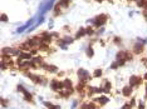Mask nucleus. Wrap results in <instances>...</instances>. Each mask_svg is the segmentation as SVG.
Instances as JSON below:
<instances>
[{
	"label": "nucleus",
	"mask_w": 147,
	"mask_h": 109,
	"mask_svg": "<svg viewBox=\"0 0 147 109\" xmlns=\"http://www.w3.org/2000/svg\"><path fill=\"white\" fill-rule=\"evenodd\" d=\"M107 15H104V14H102V15H98L97 18H94L93 20H91V23L92 24H94V26H97V28H99V26H103L106 23H107Z\"/></svg>",
	"instance_id": "f257e3e1"
},
{
	"label": "nucleus",
	"mask_w": 147,
	"mask_h": 109,
	"mask_svg": "<svg viewBox=\"0 0 147 109\" xmlns=\"http://www.w3.org/2000/svg\"><path fill=\"white\" fill-rule=\"evenodd\" d=\"M78 78H79V82L87 83V80L89 79V73L84 69H79L78 70Z\"/></svg>",
	"instance_id": "f03ea898"
},
{
	"label": "nucleus",
	"mask_w": 147,
	"mask_h": 109,
	"mask_svg": "<svg viewBox=\"0 0 147 109\" xmlns=\"http://www.w3.org/2000/svg\"><path fill=\"white\" fill-rule=\"evenodd\" d=\"M50 88H52L53 90H55V92H59V90H62V89L64 88V84H63V82L52 80V82H50Z\"/></svg>",
	"instance_id": "7ed1b4c3"
},
{
	"label": "nucleus",
	"mask_w": 147,
	"mask_h": 109,
	"mask_svg": "<svg viewBox=\"0 0 147 109\" xmlns=\"http://www.w3.org/2000/svg\"><path fill=\"white\" fill-rule=\"evenodd\" d=\"M29 43H30L32 46H37V48H40V46L43 45V40H42V38H39V36H34V38L29 39Z\"/></svg>",
	"instance_id": "20e7f679"
},
{
	"label": "nucleus",
	"mask_w": 147,
	"mask_h": 109,
	"mask_svg": "<svg viewBox=\"0 0 147 109\" xmlns=\"http://www.w3.org/2000/svg\"><path fill=\"white\" fill-rule=\"evenodd\" d=\"M141 83H142V79H141L139 76H137V75H132V76L129 78V85H131V86L141 85Z\"/></svg>",
	"instance_id": "39448f33"
},
{
	"label": "nucleus",
	"mask_w": 147,
	"mask_h": 109,
	"mask_svg": "<svg viewBox=\"0 0 147 109\" xmlns=\"http://www.w3.org/2000/svg\"><path fill=\"white\" fill-rule=\"evenodd\" d=\"M25 76L30 78V79L33 80V83H35V84L42 83V79L39 78V75H35V74H32V73H27V74H25Z\"/></svg>",
	"instance_id": "423d86ee"
},
{
	"label": "nucleus",
	"mask_w": 147,
	"mask_h": 109,
	"mask_svg": "<svg viewBox=\"0 0 147 109\" xmlns=\"http://www.w3.org/2000/svg\"><path fill=\"white\" fill-rule=\"evenodd\" d=\"M143 52V45H142V43H137V44H134L133 45V53L134 54H141Z\"/></svg>",
	"instance_id": "0eeeda50"
},
{
	"label": "nucleus",
	"mask_w": 147,
	"mask_h": 109,
	"mask_svg": "<svg viewBox=\"0 0 147 109\" xmlns=\"http://www.w3.org/2000/svg\"><path fill=\"white\" fill-rule=\"evenodd\" d=\"M40 38H42V40H43V44L50 43V40H52V35H50V34H48V33H43Z\"/></svg>",
	"instance_id": "6e6552de"
},
{
	"label": "nucleus",
	"mask_w": 147,
	"mask_h": 109,
	"mask_svg": "<svg viewBox=\"0 0 147 109\" xmlns=\"http://www.w3.org/2000/svg\"><path fill=\"white\" fill-rule=\"evenodd\" d=\"M122 94H123V96H129V95L132 94V86H131V85L124 86V88L122 89Z\"/></svg>",
	"instance_id": "1a4fd4ad"
},
{
	"label": "nucleus",
	"mask_w": 147,
	"mask_h": 109,
	"mask_svg": "<svg viewBox=\"0 0 147 109\" xmlns=\"http://www.w3.org/2000/svg\"><path fill=\"white\" fill-rule=\"evenodd\" d=\"M33 23H34V19H30V20H29V22H28V23H27L25 25H23L22 28H19V29H18V33H23V32H24V30H25L27 28H29V26H30V25L33 24Z\"/></svg>",
	"instance_id": "9d476101"
},
{
	"label": "nucleus",
	"mask_w": 147,
	"mask_h": 109,
	"mask_svg": "<svg viewBox=\"0 0 147 109\" xmlns=\"http://www.w3.org/2000/svg\"><path fill=\"white\" fill-rule=\"evenodd\" d=\"M108 100H109V99H108V98H106V96H101V98H97V99H96V102H98L101 105L107 104V103H108Z\"/></svg>",
	"instance_id": "9b49d317"
},
{
	"label": "nucleus",
	"mask_w": 147,
	"mask_h": 109,
	"mask_svg": "<svg viewBox=\"0 0 147 109\" xmlns=\"http://www.w3.org/2000/svg\"><path fill=\"white\" fill-rule=\"evenodd\" d=\"M84 35H86V29L81 28V29L77 32V34H76V39H79V38H82V36H84Z\"/></svg>",
	"instance_id": "f8f14e48"
},
{
	"label": "nucleus",
	"mask_w": 147,
	"mask_h": 109,
	"mask_svg": "<svg viewBox=\"0 0 147 109\" xmlns=\"http://www.w3.org/2000/svg\"><path fill=\"white\" fill-rule=\"evenodd\" d=\"M57 4L59 6H62V8H67L69 5V0H60V2H58Z\"/></svg>",
	"instance_id": "ddd939ff"
},
{
	"label": "nucleus",
	"mask_w": 147,
	"mask_h": 109,
	"mask_svg": "<svg viewBox=\"0 0 147 109\" xmlns=\"http://www.w3.org/2000/svg\"><path fill=\"white\" fill-rule=\"evenodd\" d=\"M30 48H32V45H30V43L28 42V43H24V44H22L19 49H20V50H29Z\"/></svg>",
	"instance_id": "4468645a"
},
{
	"label": "nucleus",
	"mask_w": 147,
	"mask_h": 109,
	"mask_svg": "<svg viewBox=\"0 0 147 109\" xmlns=\"http://www.w3.org/2000/svg\"><path fill=\"white\" fill-rule=\"evenodd\" d=\"M45 70H48L49 73H57L58 72V68L54 66V65H47V69Z\"/></svg>",
	"instance_id": "2eb2a0df"
},
{
	"label": "nucleus",
	"mask_w": 147,
	"mask_h": 109,
	"mask_svg": "<svg viewBox=\"0 0 147 109\" xmlns=\"http://www.w3.org/2000/svg\"><path fill=\"white\" fill-rule=\"evenodd\" d=\"M103 85H104L103 92H104V93H109V90H111V83H109V82H104Z\"/></svg>",
	"instance_id": "dca6fc26"
},
{
	"label": "nucleus",
	"mask_w": 147,
	"mask_h": 109,
	"mask_svg": "<svg viewBox=\"0 0 147 109\" xmlns=\"http://www.w3.org/2000/svg\"><path fill=\"white\" fill-rule=\"evenodd\" d=\"M147 0H137V6L138 8H146Z\"/></svg>",
	"instance_id": "f3484780"
},
{
	"label": "nucleus",
	"mask_w": 147,
	"mask_h": 109,
	"mask_svg": "<svg viewBox=\"0 0 147 109\" xmlns=\"http://www.w3.org/2000/svg\"><path fill=\"white\" fill-rule=\"evenodd\" d=\"M63 84H64V88H65V89H72V82H70L69 79H65V80L63 82Z\"/></svg>",
	"instance_id": "a211bd4d"
},
{
	"label": "nucleus",
	"mask_w": 147,
	"mask_h": 109,
	"mask_svg": "<svg viewBox=\"0 0 147 109\" xmlns=\"http://www.w3.org/2000/svg\"><path fill=\"white\" fill-rule=\"evenodd\" d=\"M30 58H32L30 53H22L19 55V59H30Z\"/></svg>",
	"instance_id": "6ab92c4d"
},
{
	"label": "nucleus",
	"mask_w": 147,
	"mask_h": 109,
	"mask_svg": "<svg viewBox=\"0 0 147 109\" xmlns=\"http://www.w3.org/2000/svg\"><path fill=\"white\" fill-rule=\"evenodd\" d=\"M93 54H94L93 48H92V46H88V49H87V55H88L89 58H92V56H93Z\"/></svg>",
	"instance_id": "aec40b11"
},
{
	"label": "nucleus",
	"mask_w": 147,
	"mask_h": 109,
	"mask_svg": "<svg viewBox=\"0 0 147 109\" xmlns=\"http://www.w3.org/2000/svg\"><path fill=\"white\" fill-rule=\"evenodd\" d=\"M24 99H25V100H29V102H30V100L33 99V96H32V94H30V93L25 92V93H24Z\"/></svg>",
	"instance_id": "412c9836"
},
{
	"label": "nucleus",
	"mask_w": 147,
	"mask_h": 109,
	"mask_svg": "<svg viewBox=\"0 0 147 109\" xmlns=\"http://www.w3.org/2000/svg\"><path fill=\"white\" fill-rule=\"evenodd\" d=\"M63 40H64V43H65L67 45H68V44H72V43H73V39H72V38H69V36H65V38H64Z\"/></svg>",
	"instance_id": "4be33fe9"
},
{
	"label": "nucleus",
	"mask_w": 147,
	"mask_h": 109,
	"mask_svg": "<svg viewBox=\"0 0 147 109\" xmlns=\"http://www.w3.org/2000/svg\"><path fill=\"white\" fill-rule=\"evenodd\" d=\"M96 78H99V76H102V70L101 69H97V70H94V74H93Z\"/></svg>",
	"instance_id": "5701e85b"
},
{
	"label": "nucleus",
	"mask_w": 147,
	"mask_h": 109,
	"mask_svg": "<svg viewBox=\"0 0 147 109\" xmlns=\"http://www.w3.org/2000/svg\"><path fill=\"white\" fill-rule=\"evenodd\" d=\"M43 104H44L47 108H49V109H54V106H55V105H53V104H52V103H49V102H44Z\"/></svg>",
	"instance_id": "b1692460"
},
{
	"label": "nucleus",
	"mask_w": 147,
	"mask_h": 109,
	"mask_svg": "<svg viewBox=\"0 0 147 109\" xmlns=\"http://www.w3.org/2000/svg\"><path fill=\"white\" fill-rule=\"evenodd\" d=\"M92 34H93V29H91V28H87V29H86V35H89V36H91Z\"/></svg>",
	"instance_id": "393cba45"
},
{
	"label": "nucleus",
	"mask_w": 147,
	"mask_h": 109,
	"mask_svg": "<svg viewBox=\"0 0 147 109\" xmlns=\"http://www.w3.org/2000/svg\"><path fill=\"white\" fill-rule=\"evenodd\" d=\"M138 109H144V103L142 100H139V103H138Z\"/></svg>",
	"instance_id": "a878e982"
},
{
	"label": "nucleus",
	"mask_w": 147,
	"mask_h": 109,
	"mask_svg": "<svg viewBox=\"0 0 147 109\" xmlns=\"http://www.w3.org/2000/svg\"><path fill=\"white\" fill-rule=\"evenodd\" d=\"M2 22H3V23L8 22V18H7V15H5V14H3V15H2Z\"/></svg>",
	"instance_id": "bb28decb"
},
{
	"label": "nucleus",
	"mask_w": 147,
	"mask_h": 109,
	"mask_svg": "<svg viewBox=\"0 0 147 109\" xmlns=\"http://www.w3.org/2000/svg\"><path fill=\"white\" fill-rule=\"evenodd\" d=\"M18 90H19V92H22V93H25V89H24L22 85H18Z\"/></svg>",
	"instance_id": "cd10ccee"
},
{
	"label": "nucleus",
	"mask_w": 147,
	"mask_h": 109,
	"mask_svg": "<svg viewBox=\"0 0 147 109\" xmlns=\"http://www.w3.org/2000/svg\"><path fill=\"white\" fill-rule=\"evenodd\" d=\"M132 106H131V104H124V106L122 108V109H131Z\"/></svg>",
	"instance_id": "c85d7f7f"
},
{
	"label": "nucleus",
	"mask_w": 147,
	"mask_h": 109,
	"mask_svg": "<svg viewBox=\"0 0 147 109\" xmlns=\"http://www.w3.org/2000/svg\"><path fill=\"white\" fill-rule=\"evenodd\" d=\"M117 66H118V63H113V64L111 65V68H112V69H116Z\"/></svg>",
	"instance_id": "c756f323"
},
{
	"label": "nucleus",
	"mask_w": 147,
	"mask_h": 109,
	"mask_svg": "<svg viewBox=\"0 0 147 109\" xmlns=\"http://www.w3.org/2000/svg\"><path fill=\"white\" fill-rule=\"evenodd\" d=\"M88 109H96V105L94 104H88Z\"/></svg>",
	"instance_id": "7c9ffc66"
},
{
	"label": "nucleus",
	"mask_w": 147,
	"mask_h": 109,
	"mask_svg": "<svg viewBox=\"0 0 147 109\" xmlns=\"http://www.w3.org/2000/svg\"><path fill=\"white\" fill-rule=\"evenodd\" d=\"M136 105V99H132L131 100V106H134Z\"/></svg>",
	"instance_id": "2f4dec72"
},
{
	"label": "nucleus",
	"mask_w": 147,
	"mask_h": 109,
	"mask_svg": "<svg viewBox=\"0 0 147 109\" xmlns=\"http://www.w3.org/2000/svg\"><path fill=\"white\" fill-rule=\"evenodd\" d=\"M77 104H78V102H77V100H76V102H74V103H73V105H72V109H74V108H76V106H77Z\"/></svg>",
	"instance_id": "473e14b6"
},
{
	"label": "nucleus",
	"mask_w": 147,
	"mask_h": 109,
	"mask_svg": "<svg viewBox=\"0 0 147 109\" xmlns=\"http://www.w3.org/2000/svg\"><path fill=\"white\" fill-rule=\"evenodd\" d=\"M81 109H88V104H83V105L81 106Z\"/></svg>",
	"instance_id": "72a5a7b5"
},
{
	"label": "nucleus",
	"mask_w": 147,
	"mask_h": 109,
	"mask_svg": "<svg viewBox=\"0 0 147 109\" xmlns=\"http://www.w3.org/2000/svg\"><path fill=\"white\" fill-rule=\"evenodd\" d=\"M103 32H104V29H103V28H102V29H101V30H98V33H97V35H99V34H102V33H103Z\"/></svg>",
	"instance_id": "f704fd0d"
},
{
	"label": "nucleus",
	"mask_w": 147,
	"mask_h": 109,
	"mask_svg": "<svg viewBox=\"0 0 147 109\" xmlns=\"http://www.w3.org/2000/svg\"><path fill=\"white\" fill-rule=\"evenodd\" d=\"M143 16H144V19L147 20V10H144V12H143Z\"/></svg>",
	"instance_id": "c9c22d12"
},
{
	"label": "nucleus",
	"mask_w": 147,
	"mask_h": 109,
	"mask_svg": "<svg viewBox=\"0 0 147 109\" xmlns=\"http://www.w3.org/2000/svg\"><path fill=\"white\" fill-rule=\"evenodd\" d=\"M3 106H8V105H7V100H5V99H3Z\"/></svg>",
	"instance_id": "e433bc0d"
},
{
	"label": "nucleus",
	"mask_w": 147,
	"mask_h": 109,
	"mask_svg": "<svg viewBox=\"0 0 147 109\" xmlns=\"http://www.w3.org/2000/svg\"><path fill=\"white\" fill-rule=\"evenodd\" d=\"M142 62H143V64H144V66H146V68H147V59H143V60H142Z\"/></svg>",
	"instance_id": "4c0bfd02"
},
{
	"label": "nucleus",
	"mask_w": 147,
	"mask_h": 109,
	"mask_svg": "<svg viewBox=\"0 0 147 109\" xmlns=\"http://www.w3.org/2000/svg\"><path fill=\"white\" fill-rule=\"evenodd\" d=\"M114 43H121V40H119L118 38H116V39H114Z\"/></svg>",
	"instance_id": "58836bf2"
},
{
	"label": "nucleus",
	"mask_w": 147,
	"mask_h": 109,
	"mask_svg": "<svg viewBox=\"0 0 147 109\" xmlns=\"http://www.w3.org/2000/svg\"><path fill=\"white\" fill-rule=\"evenodd\" d=\"M144 99L147 100V84H146V95H144Z\"/></svg>",
	"instance_id": "ea45409f"
},
{
	"label": "nucleus",
	"mask_w": 147,
	"mask_h": 109,
	"mask_svg": "<svg viewBox=\"0 0 147 109\" xmlns=\"http://www.w3.org/2000/svg\"><path fill=\"white\" fill-rule=\"evenodd\" d=\"M54 109H60V106H58V105H55V106H54Z\"/></svg>",
	"instance_id": "a19ab883"
},
{
	"label": "nucleus",
	"mask_w": 147,
	"mask_h": 109,
	"mask_svg": "<svg viewBox=\"0 0 147 109\" xmlns=\"http://www.w3.org/2000/svg\"><path fill=\"white\" fill-rule=\"evenodd\" d=\"M96 2H97V3H101V2H103V0H96Z\"/></svg>",
	"instance_id": "79ce46f5"
}]
</instances>
